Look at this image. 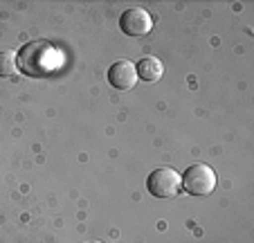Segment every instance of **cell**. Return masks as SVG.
I'll use <instances>...</instances> for the list:
<instances>
[{
	"instance_id": "cell-8",
	"label": "cell",
	"mask_w": 254,
	"mask_h": 243,
	"mask_svg": "<svg viewBox=\"0 0 254 243\" xmlns=\"http://www.w3.org/2000/svg\"><path fill=\"white\" fill-rule=\"evenodd\" d=\"M90 243H101V241H90Z\"/></svg>"
},
{
	"instance_id": "cell-2",
	"label": "cell",
	"mask_w": 254,
	"mask_h": 243,
	"mask_svg": "<svg viewBox=\"0 0 254 243\" xmlns=\"http://www.w3.org/2000/svg\"><path fill=\"white\" fill-rule=\"evenodd\" d=\"M146 189L155 198H173L183 191V176L171 167L155 169L146 178Z\"/></svg>"
},
{
	"instance_id": "cell-6",
	"label": "cell",
	"mask_w": 254,
	"mask_h": 243,
	"mask_svg": "<svg viewBox=\"0 0 254 243\" xmlns=\"http://www.w3.org/2000/svg\"><path fill=\"white\" fill-rule=\"evenodd\" d=\"M135 72H137V77H142L144 81H149V83H155V81L162 79L164 66H162V61H160L158 57H144L142 61L137 63Z\"/></svg>"
},
{
	"instance_id": "cell-4",
	"label": "cell",
	"mask_w": 254,
	"mask_h": 243,
	"mask_svg": "<svg viewBox=\"0 0 254 243\" xmlns=\"http://www.w3.org/2000/svg\"><path fill=\"white\" fill-rule=\"evenodd\" d=\"M120 27L124 34L128 36H146V34L153 29V18L146 9L142 7H130L122 14L120 18Z\"/></svg>"
},
{
	"instance_id": "cell-3",
	"label": "cell",
	"mask_w": 254,
	"mask_h": 243,
	"mask_svg": "<svg viewBox=\"0 0 254 243\" xmlns=\"http://www.w3.org/2000/svg\"><path fill=\"white\" fill-rule=\"evenodd\" d=\"M216 171L209 164H193L183 173V189L191 196H207L216 189Z\"/></svg>"
},
{
	"instance_id": "cell-7",
	"label": "cell",
	"mask_w": 254,
	"mask_h": 243,
	"mask_svg": "<svg viewBox=\"0 0 254 243\" xmlns=\"http://www.w3.org/2000/svg\"><path fill=\"white\" fill-rule=\"evenodd\" d=\"M18 70V54L14 50H2L0 52V77H11Z\"/></svg>"
},
{
	"instance_id": "cell-5",
	"label": "cell",
	"mask_w": 254,
	"mask_h": 243,
	"mask_svg": "<svg viewBox=\"0 0 254 243\" xmlns=\"http://www.w3.org/2000/svg\"><path fill=\"white\" fill-rule=\"evenodd\" d=\"M108 81H111V86L117 88V90H130V88L137 83V72H135V66L130 61L113 63L111 70H108Z\"/></svg>"
},
{
	"instance_id": "cell-1",
	"label": "cell",
	"mask_w": 254,
	"mask_h": 243,
	"mask_svg": "<svg viewBox=\"0 0 254 243\" xmlns=\"http://www.w3.org/2000/svg\"><path fill=\"white\" fill-rule=\"evenodd\" d=\"M63 66V52L48 41L27 43L18 54V68L27 77H48Z\"/></svg>"
}]
</instances>
